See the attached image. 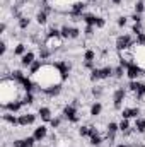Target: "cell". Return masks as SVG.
Instances as JSON below:
<instances>
[{"label": "cell", "instance_id": "ac0fdd59", "mask_svg": "<svg viewBox=\"0 0 145 147\" xmlns=\"http://www.w3.org/2000/svg\"><path fill=\"white\" fill-rule=\"evenodd\" d=\"M101 113H103V103H101V101H94V103L91 105L89 115L94 116V118H97V116H101Z\"/></svg>", "mask_w": 145, "mask_h": 147}, {"label": "cell", "instance_id": "f6af8a7d", "mask_svg": "<svg viewBox=\"0 0 145 147\" xmlns=\"http://www.w3.org/2000/svg\"><path fill=\"white\" fill-rule=\"evenodd\" d=\"M80 29L79 28H75V26H72V31H70V39H77V38L80 36Z\"/></svg>", "mask_w": 145, "mask_h": 147}, {"label": "cell", "instance_id": "3957f363", "mask_svg": "<svg viewBox=\"0 0 145 147\" xmlns=\"http://www.w3.org/2000/svg\"><path fill=\"white\" fill-rule=\"evenodd\" d=\"M62 116H63L68 123H79L82 115H80V111H79V106H75L73 103H68V105L63 106V110H62Z\"/></svg>", "mask_w": 145, "mask_h": 147}, {"label": "cell", "instance_id": "bcb514c9", "mask_svg": "<svg viewBox=\"0 0 145 147\" xmlns=\"http://www.w3.org/2000/svg\"><path fill=\"white\" fill-rule=\"evenodd\" d=\"M82 67L85 70H92V69H96V62H82Z\"/></svg>", "mask_w": 145, "mask_h": 147}, {"label": "cell", "instance_id": "4fadbf2b", "mask_svg": "<svg viewBox=\"0 0 145 147\" xmlns=\"http://www.w3.org/2000/svg\"><path fill=\"white\" fill-rule=\"evenodd\" d=\"M142 115V110L138 108V106H132V108H123L121 110V118H126V120H130V118H138Z\"/></svg>", "mask_w": 145, "mask_h": 147}, {"label": "cell", "instance_id": "1f68e13d", "mask_svg": "<svg viewBox=\"0 0 145 147\" xmlns=\"http://www.w3.org/2000/svg\"><path fill=\"white\" fill-rule=\"evenodd\" d=\"M89 80H91V82H94V84H96L97 80H101V69H99V67H96V69H92V70H91Z\"/></svg>", "mask_w": 145, "mask_h": 147}, {"label": "cell", "instance_id": "e0dca14e", "mask_svg": "<svg viewBox=\"0 0 145 147\" xmlns=\"http://www.w3.org/2000/svg\"><path fill=\"white\" fill-rule=\"evenodd\" d=\"M2 120H3L5 123H9L10 127H19V115H15V113L3 111V115H2Z\"/></svg>", "mask_w": 145, "mask_h": 147}, {"label": "cell", "instance_id": "f907efd6", "mask_svg": "<svg viewBox=\"0 0 145 147\" xmlns=\"http://www.w3.org/2000/svg\"><path fill=\"white\" fill-rule=\"evenodd\" d=\"M111 2H113L114 5H121V3H123V0H111Z\"/></svg>", "mask_w": 145, "mask_h": 147}, {"label": "cell", "instance_id": "484cf974", "mask_svg": "<svg viewBox=\"0 0 145 147\" xmlns=\"http://www.w3.org/2000/svg\"><path fill=\"white\" fill-rule=\"evenodd\" d=\"M58 36H62V34H60V28H58L56 24H51V26L48 28L44 38H58Z\"/></svg>", "mask_w": 145, "mask_h": 147}, {"label": "cell", "instance_id": "7c38bea8", "mask_svg": "<svg viewBox=\"0 0 145 147\" xmlns=\"http://www.w3.org/2000/svg\"><path fill=\"white\" fill-rule=\"evenodd\" d=\"M38 55H39V60H43V62H46V60H50L55 53L44 45V43H39L38 45Z\"/></svg>", "mask_w": 145, "mask_h": 147}, {"label": "cell", "instance_id": "83f0119b", "mask_svg": "<svg viewBox=\"0 0 145 147\" xmlns=\"http://www.w3.org/2000/svg\"><path fill=\"white\" fill-rule=\"evenodd\" d=\"M96 58H97V53L94 51V50H91V48H87L85 51H84V62H96Z\"/></svg>", "mask_w": 145, "mask_h": 147}, {"label": "cell", "instance_id": "277c9868", "mask_svg": "<svg viewBox=\"0 0 145 147\" xmlns=\"http://www.w3.org/2000/svg\"><path fill=\"white\" fill-rule=\"evenodd\" d=\"M135 45H137V41H135V38L132 36V34H119V36L116 38V41H114V46H116L118 51L132 50Z\"/></svg>", "mask_w": 145, "mask_h": 147}, {"label": "cell", "instance_id": "f546056e", "mask_svg": "<svg viewBox=\"0 0 145 147\" xmlns=\"http://www.w3.org/2000/svg\"><path fill=\"white\" fill-rule=\"evenodd\" d=\"M91 125H80L79 127V135L82 137V139H89L91 137Z\"/></svg>", "mask_w": 145, "mask_h": 147}, {"label": "cell", "instance_id": "5bb4252c", "mask_svg": "<svg viewBox=\"0 0 145 147\" xmlns=\"http://www.w3.org/2000/svg\"><path fill=\"white\" fill-rule=\"evenodd\" d=\"M48 134H50V130H48L46 125H39V127L34 128V132H33V135H34V139H36L38 142H44L46 137H48Z\"/></svg>", "mask_w": 145, "mask_h": 147}, {"label": "cell", "instance_id": "6da1fadb", "mask_svg": "<svg viewBox=\"0 0 145 147\" xmlns=\"http://www.w3.org/2000/svg\"><path fill=\"white\" fill-rule=\"evenodd\" d=\"M29 77L33 79V82H34V86H36V91L43 92L44 96H46L51 89L62 87L63 82H65L62 72L58 70V67H56L55 63H48V62H44L43 67H41L36 74L29 75Z\"/></svg>", "mask_w": 145, "mask_h": 147}, {"label": "cell", "instance_id": "d4e9b609", "mask_svg": "<svg viewBox=\"0 0 145 147\" xmlns=\"http://www.w3.org/2000/svg\"><path fill=\"white\" fill-rule=\"evenodd\" d=\"M133 128H135L137 134H145V118H142V116L135 118V125H133Z\"/></svg>", "mask_w": 145, "mask_h": 147}, {"label": "cell", "instance_id": "603a6c76", "mask_svg": "<svg viewBox=\"0 0 145 147\" xmlns=\"http://www.w3.org/2000/svg\"><path fill=\"white\" fill-rule=\"evenodd\" d=\"M29 50H28V46L24 45V43H17L15 46H14V50H12V55L14 57H22V55H26Z\"/></svg>", "mask_w": 145, "mask_h": 147}, {"label": "cell", "instance_id": "4316f807", "mask_svg": "<svg viewBox=\"0 0 145 147\" xmlns=\"http://www.w3.org/2000/svg\"><path fill=\"white\" fill-rule=\"evenodd\" d=\"M70 31H72V26H68V24H62L60 26V34L63 38V41L70 39Z\"/></svg>", "mask_w": 145, "mask_h": 147}, {"label": "cell", "instance_id": "d590c367", "mask_svg": "<svg viewBox=\"0 0 145 147\" xmlns=\"http://www.w3.org/2000/svg\"><path fill=\"white\" fill-rule=\"evenodd\" d=\"M34 92H26L24 94V98H22V103H24V106H31L33 103H34Z\"/></svg>", "mask_w": 145, "mask_h": 147}, {"label": "cell", "instance_id": "9a60e30c", "mask_svg": "<svg viewBox=\"0 0 145 147\" xmlns=\"http://www.w3.org/2000/svg\"><path fill=\"white\" fill-rule=\"evenodd\" d=\"M34 60H36V53H34L33 50H29L26 55L21 57V67H22V69H29Z\"/></svg>", "mask_w": 145, "mask_h": 147}, {"label": "cell", "instance_id": "c3c4849f", "mask_svg": "<svg viewBox=\"0 0 145 147\" xmlns=\"http://www.w3.org/2000/svg\"><path fill=\"white\" fill-rule=\"evenodd\" d=\"M135 41H137V45H144L145 46V33L138 34V36H135Z\"/></svg>", "mask_w": 145, "mask_h": 147}, {"label": "cell", "instance_id": "8d00e7d4", "mask_svg": "<svg viewBox=\"0 0 145 147\" xmlns=\"http://www.w3.org/2000/svg\"><path fill=\"white\" fill-rule=\"evenodd\" d=\"M43 63H44L43 60H34V62H33V65L29 67V75H33V74H36L38 70H39V69L43 67Z\"/></svg>", "mask_w": 145, "mask_h": 147}, {"label": "cell", "instance_id": "8fae6325", "mask_svg": "<svg viewBox=\"0 0 145 147\" xmlns=\"http://www.w3.org/2000/svg\"><path fill=\"white\" fill-rule=\"evenodd\" d=\"M55 65H56V67H58V70L62 72L63 79H65V80H68V75H70V70H72V63H70V62H67V60H56V62H55Z\"/></svg>", "mask_w": 145, "mask_h": 147}, {"label": "cell", "instance_id": "44dd1931", "mask_svg": "<svg viewBox=\"0 0 145 147\" xmlns=\"http://www.w3.org/2000/svg\"><path fill=\"white\" fill-rule=\"evenodd\" d=\"M48 17H50V16H48L44 10H41V9L38 10L36 16H34V19H36L38 26H46V24H48Z\"/></svg>", "mask_w": 145, "mask_h": 147}, {"label": "cell", "instance_id": "d6a6232c", "mask_svg": "<svg viewBox=\"0 0 145 147\" xmlns=\"http://www.w3.org/2000/svg\"><path fill=\"white\" fill-rule=\"evenodd\" d=\"M65 118L60 115V116H55V118H51V121H50V127L53 128V130H56V128H60L62 127V121H63Z\"/></svg>", "mask_w": 145, "mask_h": 147}, {"label": "cell", "instance_id": "9c48e42d", "mask_svg": "<svg viewBox=\"0 0 145 147\" xmlns=\"http://www.w3.org/2000/svg\"><path fill=\"white\" fill-rule=\"evenodd\" d=\"M104 142V137H103V134L99 132V128H96V127H92L91 128V137H89V144L92 147H99L101 144Z\"/></svg>", "mask_w": 145, "mask_h": 147}, {"label": "cell", "instance_id": "ab89813d", "mask_svg": "<svg viewBox=\"0 0 145 147\" xmlns=\"http://www.w3.org/2000/svg\"><path fill=\"white\" fill-rule=\"evenodd\" d=\"M128 19H130V17H126V16H119V17L116 19V24H118V28H125V26L128 24Z\"/></svg>", "mask_w": 145, "mask_h": 147}, {"label": "cell", "instance_id": "5b68a950", "mask_svg": "<svg viewBox=\"0 0 145 147\" xmlns=\"http://www.w3.org/2000/svg\"><path fill=\"white\" fill-rule=\"evenodd\" d=\"M132 53H133V63H137L145 74V46L144 45H135L132 48Z\"/></svg>", "mask_w": 145, "mask_h": 147}, {"label": "cell", "instance_id": "836d02e7", "mask_svg": "<svg viewBox=\"0 0 145 147\" xmlns=\"http://www.w3.org/2000/svg\"><path fill=\"white\" fill-rule=\"evenodd\" d=\"M118 125H119V132H121V134H125V132H128V130L132 128V125H130V120H126V118H121Z\"/></svg>", "mask_w": 145, "mask_h": 147}, {"label": "cell", "instance_id": "ee69618b", "mask_svg": "<svg viewBox=\"0 0 145 147\" xmlns=\"http://www.w3.org/2000/svg\"><path fill=\"white\" fill-rule=\"evenodd\" d=\"M130 19H132L133 22H144V16H142V14H137V12H133V14L130 16Z\"/></svg>", "mask_w": 145, "mask_h": 147}, {"label": "cell", "instance_id": "7dc6e473", "mask_svg": "<svg viewBox=\"0 0 145 147\" xmlns=\"http://www.w3.org/2000/svg\"><path fill=\"white\" fill-rule=\"evenodd\" d=\"M5 51H7V41L2 39V43H0V55L5 57Z\"/></svg>", "mask_w": 145, "mask_h": 147}, {"label": "cell", "instance_id": "ba28073f", "mask_svg": "<svg viewBox=\"0 0 145 147\" xmlns=\"http://www.w3.org/2000/svg\"><path fill=\"white\" fill-rule=\"evenodd\" d=\"M36 120H38V113H21V115H19V127L34 125Z\"/></svg>", "mask_w": 145, "mask_h": 147}, {"label": "cell", "instance_id": "7bdbcfd3", "mask_svg": "<svg viewBox=\"0 0 145 147\" xmlns=\"http://www.w3.org/2000/svg\"><path fill=\"white\" fill-rule=\"evenodd\" d=\"M106 26V19L104 17H101V16H97V21H96V29H103Z\"/></svg>", "mask_w": 145, "mask_h": 147}, {"label": "cell", "instance_id": "e575fe53", "mask_svg": "<svg viewBox=\"0 0 145 147\" xmlns=\"http://www.w3.org/2000/svg\"><path fill=\"white\" fill-rule=\"evenodd\" d=\"M133 12L144 14L145 12V2L144 0H135V3H133Z\"/></svg>", "mask_w": 145, "mask_h": 147}, {"label": "cell", "instance_id": "681fc988", "mask_svg": "<svg viewBox=\"0 0 145 147\" xmlns=\"http://www.w3.org/2000/svg\"><path fill=\"white\" fill-rule=\"evenodd\" d=\"M5 31H7V22H5V21H2V26H0V33H2V34H5Z\"/></svg>", "mask_w": 145, "mask_h": 147}, {"label": "cell", "instance_id": "74e56055", "mask_svg": "<svg viewBox=\"0 0 145 147\" xmlns=\"http://www.w3.org/2000/svg\"><path fill=\"white\" fill-rule=\"evenodd\" d=\"M132 33H133L135 36L142 34V33H144V22H133V26H132Z\"/></svg>", "mask_w": 145, "mask_h": 147}, {"label": "cell", "instance_id": "2e32d148", "mask_svg": "<svg viewBox=\"0 0 145 147\" xmlns=\"http://www.w3.org/2000/svg\"><path fill=\"white\" fill-rule=\"evenodd\" d=\"M38 116L41 118V121L50 123L51 118H53V111H51L50 106H39V110H38Z\"/></svg>", "mask_w": 145, "mask_h": 147}, {"label": "cell", "instance_id": "ffe728a7", "mask_svg": "<svg viewBox=\"0 0 145 147\" xmlns=\"http://www.w3.org/2000/svg\"><path fill=\"white\" fill-rule=\"evenodd\" d=\"M17 26H19L21 31L29 29V26H31V17H28V16H21V17H17Z\"/></svg>", "mask_w": 145, "mask_h": 147}, {"label": "cell", "instance_id": "f35d334b", "mask_svg": "<svg viewBox=\"0 0 145 147\" xmlns=\"http://www.w3.org/2000/svg\"><path fill=\"white\" fill-rule=\"evenodd\" d=\"M24 144H26V147H36L38 140L34 139V135H28V137H24Z\"/></svg>", "mask_w": 145, "mask_h": 147}, {"label": "cell", "instance_id": "7a4b0ae2", "mask_svg": "<svg viewBox=\"0 0 145 147\" xmlns=\"http://www.w3.org/2000/svg\"><path fill=\"white\" fill-rule=\"evenodd\" d=\"M24 94L26 91L17 80H14L12 77H2L0 80V106L2 108H5L10 103L22 101Z\"/></svg>", "mask_w": 145, "mask_h": 147}, {"label": "cell", "instance_id": "816d5d0a", "mask_svg": "<svg viewBox=\"0 0 145 147\" xmlns=\"http://www.w3.org/2000/svg\"><path fill=\"white\" fill-rule=\"evenodd\" d=\"M126 147H142V146H133V144H128Z\"/></svg>", "mask_w": 145, "mask_h": 147}, {"label": "cell", "instance_id": "8992f818", "mask_svg": "<svg viewBox=\"0 0 145 147\" xmlns=\"http://www.w3.org/2000/svg\"><path fill=\"white\" fill-rule=\"evenodd\" d=\"M125 98H126V89H125V87H118V89H114V92H113V108H114L116 111L123 108Z\"/></svg>", "mask_w": 145, "mask_h": 147}, {"label": "cell", "instance_id": "30bf717a", "mask_svg": "<svg viewBox=\"0 0 145 147\" xmlns=\"http://www.w3.org/2000/svg\"><path fill=\"white\" fill-rule=\"evenodd\" d=\"M140 75H144V70H142L137 63H133V62H132V63L126 67V77H128L130 80H137Z\"/></svg>", "mask_w": 145, "mask_h": 147}, {"label": "cell", "instance_id": "60d3db41", "mask_svg": "<svg viewBox=\"0 0 145 147\" xmlns=\"http://www.w3.org/2000/svg\"><path fill=\"white\" fill-rule=\"evenodd\" d=\"M140 84H142V82H138V80H130V82H128V91L137 92V89L140 87Z\"/></svg>", "mask_w": 145, "mask_h": 147}, {"label": "cell", "instance_id": "d6986e66", "mask_svg": "<svg viewBox=\"0 0 145 147\" xmlns=\"http://www.w3.org/2000/svg\"><path fill=\"white\" fill-rule=\"evenodd\" d=\"M101 69V80H109L113 79V65L106 63L104 67H99Z\"/></svg>", "mask_w": 145, "mask_h": 147}, {"label": "cell", "instance_id": "4dcf8cb0", "mask_svg": "<svg viewBox=\"0 0 145 147\" xmlns=\"http://www.w3.org/2000/svg\"><path fill=\"white\" fill-rule=\"evenodd\" d=\"M133 96H135L137 101H144L145 99V82L140 84V87L137 89V92H133Z\"/></svg>", "mask_w": 145, "mask_h": 147}, {"label": "cell", "instance_id": "52a82bcc", "mask_svg": "<svg viewBox=\"0 0 145 147\" xmlns=\"http://www.w3.org/2000/svg\"><path fill=\"white\" fill-rule=\"evenodd\" d=\"M43 43L55 53V51H58V50H62V46H63V38L58 36V38H44L43 39Z\"/></svg>", "mask_w": 145, "mask_h": 147}, {"label": "cell", "instance_id": "cb8c5ba5", "mask_svg": "<svg viewBox=\"0 0 145 147\" xmlns=\"http://www.w3.org/2000/svg\"><path fill=\"white\" fill-rule=\"evenodd\" d=\"M123 77H126V70L118 63L116 67H113V79H116V80H119V79H123Z\"/></svg>", "mask_w": 145, "mask_h": 147}, {"label": "cell", "instance_id": "f1b7e54d", "mask_svg": "<svg viewBox=\"0 0 145 147\" xmlns=\"http://www.w3.org/2000/svg\"><path fill=\"white\" fill-rule=\"evenodd\" d=\"M91 92H92V96L96 98V101H99V99L103 98V94H104V86H97V84H96Z\"/></svg>", "mask_w": 145, "mask_h": 147}, {"label": "cell", "instance_id": "b9f144b4", "mask_svg": "<svg viewBox=\"0 0 145 147\" xmlns=\"http://www.w3.org/2000/svg\"><path fill=\"white\" fill-rule=\"evenodd\" d=\"M94 33H96V28H94V26H85V28H84V34L87 38H92Z\"/></svg>", "mask_w": 145, "mask_h": 147}, {"label": "cell", "instance_id": "7402d4cb", "mask_svg": "<svg viewBox=\"0 0 145 147\" xmlns=\"http://www.w3.org/2000/svg\"><path fill=\"white\" fill-rule=\"evenodd\" d=\"M82 21H84V24H85V26H94V28H96L97 16H96V14H91V12H85V14L82 16Z\"/></svg>", "mask_w": 145, "mask_h": 147}]
</instances>
